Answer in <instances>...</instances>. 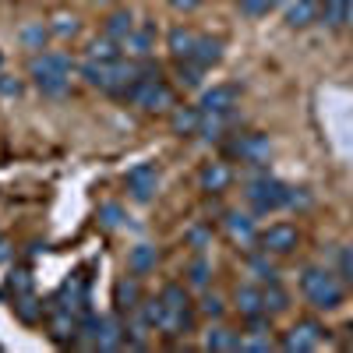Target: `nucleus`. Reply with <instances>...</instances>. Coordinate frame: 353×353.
I'll return each mask as SVG.
<instances>
[{
    "label": "nucleus",
    "mask_w": 353,
    "mask_h": 353,
    "mask_svg": "<svg viewBox=\"0 0 353 353\" xmlns=\"http://www.w3.org/2000/svg\"><path fill=\"white\" fill-rule=\"evenodd\" d=\"M81 74L88 85L103 88V92H128V85L138 78V64H124L121 57L117 61H88Z\"/></svg>",
    "instance_id": "1"
},
{
    "label": "nucleus",
    "mask_w": 353,
    "mask_h": 353,
    "mask_svg": "<svg viewBox=\"0 0 353 353\" xmlns=\"http://www.w3.org/2000/svg\"><path fill=\"white\" fill-rule=\"evenodd\" d=\"M32 78L36 85L43 88L46 96H64L68 92V85H71V61L64 53H43L32 61Z\"/></svg>",
    "instance_id": "2"
},
{
    "label": "nucleus",
    "mask_w": 353,
    "mask_h": 353,
    "mask_svg": "<svg viewBox=\"0 0 353 353\" xmlns=\"http://www.w3.org/2000/svg\"><path fill=\"white\" fill-rule=\"evenodd\" d=\"M301 290H304L307 304L318 307V311H336V307L343 304V286H339V279H336L332 272H325V269H307V272L301 276Z\"/></svg>",
    "instance_id": "3"
},
{
    "label": "nucleus",
    "mask_w": 353,
    "mask_h": 353,
    "mask_svg": "<svg viewBox=\"0 0 353 353\" xmlns=\"http://www.w3.org/2000/svg\"><path fill=\"white\" fill-rule=\"evenodd\" d=\"M134 106H141V110H166V106H173V92L159 81V74H141V78H134L131 85H128V92H124Z\"/></svg>",
    "instance_id": "4"
},
{
    "label": "nucleus",
    "mask_w": 353,
    "mask_h": 353,
    "mask_svg": "<svg viewBox=\"0 0 353 353\" xmlns=\"http://www.w3.org/2000/svg\"><path fill=\"white\" fill-rule=\"evenodd\" d=\"M248 201L254 205L258 212H276V209H283V205L293 201V191L286 184L272 181V176H261V181H254L248 188Z\"/></svg>",
    "instance_id": "5"
},
{
    "label": "nucleus",
    "mask_w": 353,
    "mask_h": 353,
    "mask_svg": "<svg viewBox=\"0 0 353 353\" xmlns=\"http://www.w3.org/2000/svg\"><path fill=\"white\" fill-rule=\"evenodd\" d=\"M297 241H301V233L290 223H276V226L258 233V244H261L265 254H290L293 248H297Z\"/></svg>",
    "instance_id": "6"
},
{
    "label": "nucleus",
    "mask_w": 353,
    "mask_h": 353,
    "mask_svg": "<svg viewBox=\"0 0 353 353\" xmlns=\"http://www.w3.org/2000/svg\"><path fill=\"white\" fill-rule=\"evenodd\" d=\"M321 339H325V329H321L318 321H297V325H293V329L286 332L283 350H290V353L318 350V346H321Z\"/></svg>",
    "instance_id": "7"
},
{
    "label": "nucleus",
    "mask_w": 353,
    "mask_h": 353,
    "mask_svg": "<svg viewBox=\"0 0 353 353\" xmlns=\"http://www.w3.org/2000/svg\"><path fill=\"white\" fill-rule=\"evenodd\" d=\"M156 181H159V173L152 163H138L131 173H128V191L138 198V201H149L152 191H156Z\"/></svg>",
    "instance_id": "8"
},
{
    "label": "nucleus",
    "mask_w": 353,
    "mask_h": 353,
    "mask_svg": "<svg viewBox=\"0 0 353 353\" xmlns=\"http://www.w3.org/2000/svg\"><path fill=\"white\" fill-rule=\"evenodd\" d=\"M233 106H237V88H233V85L209 88V92L201 96V103H198L201 113H233Z\"/></svg>",
    "instance_id": "9"
},
{
    "label": "nucleus",
    "mask_w": 353,
    "mask_h": 353,
    "mask_svg": "<svg viewBox=\"0 0 353 353\" xmlns=\"http://www.w3.org/2000/svg\"><path fill=\"white\" fill-rule=\"evenodd\" d=\"M318 11H321V0H290L286 21H290L293 28H304V25H311V21L318 18Z\"/></svg>",
    "instance_id": "10"
},
{
    "label": "nucleus",
    "mask_w": 353,
    "mask_h": 353,
    "mask_svg": "<svg viewBox=\"0 0 353 353\" xmlns=\"http://www.w3.org/2000/svg\"><path fill=\"white\" fill-rule=\"evenodd\" d=\"M96 346H99V350H117V346H124V332H121V321H117V318H99Z\"/></svg>",
    "instance_id": "11"
},
{
    "label": "nucleus",
    "mask_w": 353,
    "mask_h": 353,
    "mask_svg": "<svg viewBox=\"0 0 353 353\" xmlns=\"http://www.w3.org/2000/svg\"><path fill=\"white\" fill-rule=\"evenodd\" d=\"M346 14H350V0H321V25H329V28H343L346 25Z\"/></svg>",
    "instance_id": "12"
},
{
    "label": "nucleus",
    "mask_w": 353,
    "mask_h": 353,
    "mask_svg": "<svg viewBox=\"0 0 353 353\" xmlns=\"http://www.w3.org/2000/svg\"><path fill=\"white\" fill-rule=\"evenodd\" d=\"M237 156L251 159V163H265L269 159V141H265L261 134H248V138L237 141Z\"/></svg>",
    "instance_id": "13"
},
{
    "label": "nucleus",
    "mask_w": 353,
    "mask_h": 353,
    "mask_svg": "<svg viewBox=\"0 0 353 353\" xmlns=\"http://www.w3.org/2000/svg\"><path fill=\"white\" fill-rule=\"evenodd\" d=\"M219 57H223V46H219L216 39H209V36H198L194 53H191V61H194L198 68H209V64H216Z\"/></svg>",
    "instance_id": "14"
},
{
    "label": "nucleus",
    "mask_w": 353,
    "mask_h": 353,
    "mask_svg": "<svg viewBox=\"0 0 353 353\" xmlns=\"http://www.w3.org/2000/svg\"><path fill=\"white\" fill-rule=\"evenodd\" d=\"M230 181H233V173H230L226 163H212V166L201 170V188H205V191H223Z\"/></svg>",
    "instance_id": "15"
},
{
    "label": "nucleus",
    "mask_w": 353,
    "mask_h": 353,
    "mask_svg": "<svg viewBox=\"0 0 353 353\" xmlns=\"http://www.w3.org/2000/svg\"><path fill=\"white\" fill-rule=\"evenodd\" d=\"M194 43H198V36L188 32V28H173V32H170V50H173L176 61H191Z\"/></svg>",
    "instance_id": "16"
},
{
    "label": "nucleus",
    "mask_w": 353,
    "mask_h": 353,
    "mask_svg": "<svg viewBox=\"0 0 353 353\" xmlns=\"http://www.w3.org/2000/svg\"><path fill=\"white\" fill-rule=\"evenodd\" d=\"M237 307H241L244 318H258L265 311V301H261V293L254 286H244V290H237Z\"/></svg>",
    "instance_id": "17"
},
{
    "label": "nucleus",
    "mask_w": 353,
    "mask_h": 353,
    "mask_svg": "<svg viewBox=\"0 0 353 353\" xmlns=\"http://www.w3.org/2000/svg\"><path fill=\"white\" fill-rule=\"evenodd\" d=\"M131 32H134V21H131L128 11H113V14L106 18V36H110V39H121V43H124Z\"/></svg>",
    "instance_id": "18"
},
{
    "label": "nucleus",
    "mask_w": 353,
    "mask_h": 353,
    "mask_svg": "<svg viewBox=\"0 0 353 353\" xmlns=\"http://www.w3.org/2000/svg\"><path fill=\"white\" fill-rule=\"evenodd\" d=\"M61 304H64V311H74L85 304V279H68L61 286Z\"/></svg>",
    "instance_id": "19"
},
{
    "label": "nucleus",
    "mask_w": 353,
    "mask_h": 353,
    "mask_svg": "<svg viewBox=\"0 0 353 353\" xmlns=\"http://www.w3.org/2000/svg\"><path fill=\"white\" fill-rule=\"evenodd\" d=\"M117 57H121V46H117V39H110V36L88 43V61H117Z\"/></svg>",
    "instance_id": "20"
},
{
    "label": "nucleus",
    "mask_w": 353,
    "mask_h": 353,
    "mask_svg": "<svg viewBox=\"0 0 353 353\" xmlns=\"http://www.w3.org/2000/svg\"><path fill=\"white\" fill-rule=\"evenodd\" d=\"M121 50H128L131 57H149V50H152V28H141V32H131V36L121 43Z\"/></svg>",
    "instance_id": "21"
},
{
    "label": "nucleus",
    "mask_w": 353,
    "mask_h": 353,
    "mask_svg": "<svg viewBox=\"0 0 353 353\" xmlns=\"http://www.w3.org/2000/svg\"><path fill=\"white\" fill-rule=\"evenodd\" d=\"M241 339L237 332H230V329H212L209 336H205V346L209 350H241Z\"/></svg>",
    "instance_id": "22"
},
{
    "label": "nucleus",
    "mask_w": 353,
    "mask_h": 353,
    "mask_svg": "<svg viewBox=\"0 0 353 353\" xmlns=\"http://www.w3.org/2000/svg\"><path fill=\"white\" fill-rule=\"evenodd\" d=\"M198 124H201V110H181L173 117V131L176 134H191V131H198Z\"/></svg>",
    "instance_id": "23"
},
{
    "label": "nucleus",
    "mask_w": 353,
    "mask_h": 353,
    "mask_svg": "<svg viewBox=\"0 0 353 353\" xmlns=\"http://www.w3.org/2000/svg\"><path fill=\"white\" fill-rule=\"evenodd\" d=\"M134 301H138V283L134 279H121V283H117V307L131 311Z\"/></svg>",
    "instance_id": "24"
},
{
    "label": "nucleus",
    "mask_w": 353,
    "mask_h": 353,
    "mask_svg": "<svg viewBox=\"0 0 353 353\" xmlns=\"http://www.w3.org/2000/svg\"><path fill=\"white\" fill-rule=\"evenodd\" d=\"M50 329H53V336H57V339H68V336H74V329H78V325H74V314H71V311H64V314H53V318H50Z\"/></svg>",
    "instance_id": "25"
},
{
    "label": "nucleus",
    "mask_w": 353,
    "mask_h": 353,
    "mask_svg": "<svg viewBox=\"0 0 353 353\" xmlns=\"http://www.w3.org/2000/svg\"><path fill=\"white\" fill-rule=\"evenodd\" d=\"M226 226H230V233H233L237 241H254V226H251L248 216H230Z\"/></svg>",
    "instance_id": "26"
},
{
    "label": "nucleus",
    "mask_w": 353,
    "mask_h": 353,
    "mask_svg": "<svg viewBox=\"0 0 353 353\" xmlns=\"http://www.w3.org/2000/svg\"><path fill=\"white\" fill-rule=\"evenodd\" d=\"M163 304L173 307V311H188V293L181 286H166L163 290Z\"/></svg>",
    "instance_id": "27"
},
{
    "label": "nucleus",
    "mask_w": 353,
    "mask_h": 353,
    "mask_svg": "<svg viewBox=\"0 0 353 353\" xmlns=\"http://www.w3.org/2000/svg\"><path fill=\"white\" fill-rule=\"evenodd\" d=\"M261 301H265V311H286V293L283 290H265L261 293Z\"/></svg>",
    "instance_id": "28"
},
{
    "label": "nucleus",
    "mask_w": 353,
    "mask_h": 353,
    "mask_svg": "<svg viewBox=\"0 0 353 353\" xmlns=\"http://www.w3.org/2000/svg\"><path fill=\"white\" fill-rule=\"evenodd\" d=\"M152 261H156V251H152V248H138V251L131 254V265H134L138 272H145V269H149Z\"/></svg>",
    "instance_id": "29"
},
{
    "label": "nucleus",
    "mask_w": 353,
    "mask_h": 353,
    "mask_svg": "<svg viewBox=\"0 0 353 353\" xmlns=\"http://www.w3.org/2000/svg\"><path fill=\"white\" fill-rule=\"evenodd\" d=\"M53 32H61V36H74V32H78V18L61 14V18H57V25H53Z\"/></svg>",
    "instance_id": "30"
},
{
    "label": "nucleus",
    "mask_w": 353,
    "mask_h": 353,
    "mask_svg": "<svg viewBox=\"0 0 353 353\" xmlns=\"http://www.w3.org/2000/svg\"><path fill=\"white\" fill-rule=\"evenodd\" d=\"M251 272H258V279H269V283H276V269H272V265H265L261 258H251Z\"/></svg>",
    "instance_id": "31"
},
{
    "label": "nucleus",
    "mask_w": 353,
    "mask_h": 353,
    "mask_svg": "<svg viewBox=\"0 0 353 353\" xmlns=\"http://www.w3.org/2000/svg\"><path fill=\"white\" fill-rule=\"evenodd\" d=\"M241 8L248 11V14H265L272 8V0H241Z\"/></svg>",
    "instance_id": "32"
},
{
    "label": "nucleus",
    "mask_w": 353,
    "mask_h": 353,
    "mask_svg": "<svg viewBox=\"0 0 353 353\" xmlns=\"http://www.w3.org/2000/svg\"><path fill=\"white\" fill-rule=\"evenodd\" d=\"M21 39H25L28 46H39V43L46 39V28H43V25H36V28H25V32H21Z\"/></svg>",
    "instance_id": "33"
},
{
    "label": "nucleus",
    "mask_w": 353,
    "mask_h": 353,
    "mask_svg": "<svg viewBox=\"0 0 353 353\" xmlns=\"http://www.w3.org/2000/svg\"><path fill=\"white\" fill-rule=\"evenodd\" d=\"M201 311H205V314H212V318H219V314H223V301L209 293V297L201 301Z\"/></svg>",
    "instance_id": "34"
},
{
    "label": "nucleus",
    "mask_w": 353,
    "mask_h": 353,
    "mask_svg": "<svg viewBox=\"0 0 353 353\" xmlns=\"http://www.w3.org/2000/svg\"><path fill=\"white\" fill-rule=\"evenodd\" d=\"M191 279H194L198 286H205V279H209V265H205V261H194V269H191Z\"/></svg>",
    "instance_id": "35"
},
{
    "label": "nucleus",
    "mask_w": 353,
    "mask_h": 353,
    "mask_svg": "<svg viewBox=\"0 0 353 353\" xmlns=\"http://www.w3.org/2000/svg\"><path fill=\"white\" fill-rule=\"evenodd\" d=\"M339 265H343V276H346V279L353 283V248H346V251H343Z\"/></svg>",
    "instance_id": "36"
},
{
    "label": "nucleus",
    "mask_w": 353,
    "mask_h": 353,
    "mask_svg": "<svg viewBox=\"0 0 353 353\" xmlns=\"http://www.w3.org/2000/svg\"><path fill=\"white\" fill-rule=\"evenodd\" d=\"M21 92V85L11 81V78H0V96H18Z\"/></svg>",
    "instance_id": "37"
},
{
    "label": "nucleus",
    "mask_w": 353,
    "mask_h": 353,
    "mask_svg": "<svg viewBox=\"0 0 353 353\" xmlns=\"http://www.w3.org/2000/svg\"><path fill=\"white\" fill-rule=\"evenodd\" d=\"M173 8H184V11H194L198 8V0H170Z\"/></svg>",
    "instance_id": "38"
},
{
    "label": "nucleus",
    "mask_w": 353,
    "mask_h": 353,
    "mask_svg": "<svg viewBox=\"0 0 353 353\" xmlns=\"http://www.w3.org/2000/svg\"><path fill=\"white\" fill-rule=\"evenodd\" d=\"M346 25H353V0H350V14H346Z\"/></svg>",
    "instance_id": "39"
},
{
    "label": "nucleus",
    "mask_w": 353,
    "mask_h": 353,
    "mask_svg": "<svg viewBox=\"0 0 353 353\" xmlns=\"http://www.w3.org/2000/svg\"><path fill=\"white\" fill-rule=\"evenodd\" d=\"M272 4H286V0H272Z\"/></svg>",
    "instance_id": "40"
},
{
    "label": "nucleus",
    "mask_w": 353,
    "mask_h": 353,
    "mask_svg": "<svg viewBox=\"0 0 353 353\" xmlns=\"http://www.w3.org/2000/svg\"><path fill=\"white\" fill-rule=\"evenodd\" d=\"M350 343H353V329H350Z\"/></svg>",
    "instance_id": "41"
},
{
    "label": "nucleus",
    "mask_w": 353,
    "mask_h": 353,
    "mask_svg": "<svg viewBox=\"0 0 353 353\" xmlns=\"http://www.w3.org/2000/svg\"><path fill=\"white\" fill-rule=\"evenodd\" d=\"M0 64H4V57H0Z\"/></svg>",
    "instance_id": "42"
}]
</instances>
